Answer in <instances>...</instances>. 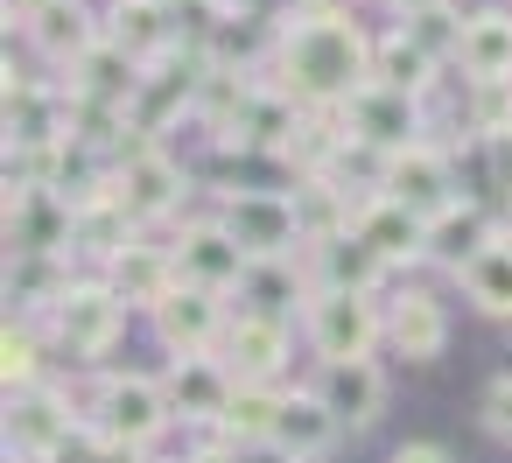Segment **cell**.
<instances>
[{"mask_svg": "<svg viewBox=\"0 0 512 463\" xmlns=\"http://www.w3.org/2000/svg\"><path fill=\"white\" fill-rule=\"evenodd\" d=\"M267 71L302 99V106H344L365 78H372V36L337 15L330 0H316V8H295L281 29H274V57Z\"/></svg>", "mask_w": 512, "mask_h": 463, "instance_id": "cell-1", "label": "cell"}, {"mask_svg": "<svg viewBox=\"0 0 512 463\" xmlns=\"http://www.w3.org/2000/svg\"><path fill=\"white\" fill-rule=\"evenodd\" d=\"M176 421V400L162 379H141V372H113L92 386L85 400V442L106 449V456H134L148 442H162V428Z\"/></svg>", "mask_w": 512, "mask_h": 463, "instance_id": "cell-2", "label": "cell"}, {"mask_svg": "<svg viewBox=\"0 0 512 463\" xmlns=\"http://www.w3.org/2000/svg\"><path fill=\"white\" fill-rule=\"evenodd\" d=\"M113 190H120V204H127L141 225H162V218H176V211H183L190 176H183V162L162 148V134L127 127V141L113 148Z\"/></svg>", "mask_w": 512, "mask_h": 463, "instance_id": "cell-3", "label": "cell"}, {"mask_svg": "<svg viewBox=\"0 0 512 463\" xmlns=\"http://www.w3.org/2000/svg\"><path fill=\"white\" fill-rule=\"evenodd\" d=\"M43 330H50V344L64 351V358H106L113 344H120V330H127V302H120V288L99 274V281H71L57 302H50V316H43Z\"/></svg>", "mask_w": 512, "mask_h": 463, "instance_id": "cell-4", "label": "cell"}, {"mask_svg": "<svg viewBox=\"0 0 512 463\" xmlns=\"http://www.w3.org/2000/svg\"><path fill=\"white\" fill-rule=\"evenodd\" d=\"M302 337L316 358H358V351L386 344V309L372 302V288H309Z\"/></svg>", "mask_w": 512, "mask_h": 463, "instance_id": "cell-5", "label": "cell"}, {"mask_svg": "<svg viewBox=\"0 0 512 463\" xmlns=\"http://www.w3.org/2000/svg\"><path fill=\"white\" fill-rule=\"evenodd\" d=\"M344 127H351V148H365V155H400V148H414L421 141V127H428V113H421V92H400V85H386V78H365L344 106Z\"/></svg>", "mask_w": 512, "mask_h": 463, "instance_id": "cell-6", "label": "cell"}, {"mask_svg": "<svg viewBox=\"0 0 512 463\" xmlns=\"http://www.w3.org/2000/svg\"><path fill=\"white\" fill-rule=\"evenodd\" d=\"M218 218H225V232H232L253 260H281V253H302V246H309L302 204H295L288 190H225V197H218Z\"/></svg>", "mask_w": 512, "mask_h": 463, "instance_id": "cell-7", "label": "cell"}, {"mask_svg": "<svg viewBox=\"0 0 512 463\" xmlns=\"http://www.w3.org/2000/svg\"><path fill=\"white\" fill-rule=\"evenodd\" d=\"M8 239L15 253H78V204L50 176L8 183Z\"/></svg>", "mask_w": 512, "mask_h": 463, "instance_id": "cell-8", "label": "cell"}, {"mask_svg": "<svg viewBox=\"0 0 512 463\" xmlns=\"http://www.w3.org/2000/svg\"><path fill=\"white\" fill-rule=\"evenodd\" d=\"M85 435V407H71L57 386H15L8 393V456H57Z\"/></svg>", "mask_w": 512, "mask_h": 463, "instance_id": "cell-9", "label": "cell"}, {"mask_svg": "<svg viewBox=\"0 0 512 463\" xmlns=\"http://www.w3.org/2000/svg\"><path fill=\"white\" fill-rule=\"evenodd\" d=\"M148 316H155V337H162L169 358L176 351H218L225 344V323H232L225 288H197V281H176Z\"/></svg>", "mask_w": 512, "mask_h": 463, "instance_id": "cell-10", "label": "cell"}, {"mask_svg": "<svg viewBox=\"0 0 512 463\" xmlns=\"http://www.w3.org/2000/svg\"><path fill=\"white\" fill-rule=\"evenodd\" d=\"M162 386L176 400V421L204 428V421H225V407L239 393V372L225 365V351H176L169 372H162Z\"/></svg>", "mask_w": 512, "mask_h": 463, "instance_id": "cell-11", "label": "cell"}, {"mask_svg": "<svg viewBox=\"0 0 512 463\" xmlns=\"http://www.w3.org/2000/svg\"><path fill=\"white\" fill-rule=\"evenodd\" d=\"M197 78H204V57H197V50H162V57L141 71L134 127H141V134H169L183 113H197Z\"/></svg>", "mask_w": 512, "mask_h": 463, "instance_id": "cell-12", "label": "cell"}, {"mask_svg": "<svg viewBox=\"0 0 512 463\" xmlns=\"http://www.w3.org/2000/svg\"><path fill=\"white\" fill-rule=\"evenodd\" d=\"M71 141V85H29L8 71V148L57 155Z\"/></svg>", "mask_w": 512, "mask_h": 463, "instance_id": "cell-13", "label": "cell"}, {"mask_svg": "<svg viewBox=\"0 0 512 463\" xmlns=\"http://www.w3.org/2000/svg\"><path fill=\"white\" fill-rule=\"evenodd\" d=\"M302 113H309V106H302L281 78H260V85H253V99H246V113L218 134V148H232V155H281V148L295 141Z\"/></svg>", "mask_w": 512, "mask_h": 463, "instance_id": "cell-14", "label": "cell"}, {"mask_svg": "<svg viewBox=\"0 0 512 463\" xmlns=\"http://www.w3.org/2000/svg\"><path fill=\"white\" fill-rule=\"evenodd\" d=\"M351 232H358V239L386 260V267H414V260L428 253V211H414V204H407V197H393V190L358 197Z\"/></svg>", "mask_w": 512, "mask_h": 463, "instance_id": "cell-15", "label": "cell"}, {"mask_svg": "<svg viewBox=\"0 0 512 463\" xmlns=\"http://www.w3.org/2000/svg\"><path fill=\"white\" fill-rule=\"evenodd\" d=\"M169 246H176L183 281H197V288H225V295H232V288L246 281V267H253V253L225 232V218H218V211H211V218H190Z\"/></svg>", "mask_w": 512, "mask_h": 463, "instance_id": "cell-16", "label": "cell"}, {"mask_svg": "<svg viewBox=\"0 0 512 463\" xmlns=\"http://www.w3.org/2000/svg\"><path fill=\"white\" fill-rule=\"evenodd\" d=\"M337 435H344V421H337V407H330L316 386H288V393L274 400V428H267V449H274V456L309 463V456H330Z\"/></svg>", "mask_w": 512, "mask_h": 463, "instance_id": "cell-17", "label": "cell"}, {"mask_svg": "<svg viewBox=\"0 0 512 463\" xmlns=\"http://www.w3.org/2000/svg\"><path fill=\"white\" fill-rule=\"evenodd\" d=\"M106 281L120 288V302L127 309H155L176 281H183V267H176V246L169 239H120L113 253H106Z\"/></svg>", "mask_w": 512, "mask_h": 463, "instance_id": "cell-18", "label": "cell"}, {"mask_svg": "<svg viewBox=\"0 0 512 463\" xmlns=\"http://www.w3.org/2000/svg\"><path fill=\"white\" fill-rule=\"evenodd\" d=\"M225 365L239 372V379H281L288 372V316H274V309H232V323H225Z\"/></svg>", "mask_w": 512, "mask_h": 463, "instance_id": "cell-19", "label": "cell"}, {"mask_svg": "<svg viewBox=\"0 0 512 463\" xmlns=\"http://www.w3.org/2000/svg\"><path fill=\"white\" fill-rule=\"evenodd\" d=\"M141 71H148V64H141L127 43L99 36L85 57H71V64H64V85H71V99H99V106H127V113H134Z\"/></svg>", "mask_w": 512, "mask_h": 463, "instance_id": "cell-20", "label": "cell"}, {"mask_svg": "<svg viewBox=\"0 0 512 463\" xmlns=\"http://www.w3.org/2000/svg\"><path fill=\"white\" fill-rule=\"evenodd\" d=\"M442 344H449V309L428 288H393L386 295V351L407 365H428V358H442Z\"/></svg>", "mask_w": 512, "mask_h": 463, "instance_id": "cell-21", "label": "cell"}, {"mask_svg": "<svg viewBox=\"0 0 512 463\" xmlns=\"http://www.w3.org/2000/svg\"><path fill=\"white\" fill-rule=\"evenodd\" d=\"M316 393L337 407V421H344V428H372V421L386 414V372H379V358H372V351H358V358H323Z\"/></svg>", "mask_w": 512, "mask_h": 463, "instance_id": "cell-22", "label": "cell"}, {"mask_svg": "<svg viewBox=\"0 0 512 463\" xmlns=\"http://www.w3.org/2000/svg\"><path fill=\"white\" fill-rule=\"evenodd\" d=\"M302 267H309V288H372L379 295V281H386V260L351 225L344 232H316L302 246Z\"/></svg>", "mask_w": 512, "mask_h": 463, "instance_id": "cell-23", "label": "cell"}, {"mask_svg": "<svg viewBox=\"0 0 512 463\" xmlns=\"http://www.w3.org/2000/svg\"><path fill=\"white\" fill-rule=\"evenodd\" d=\"M379 190L407 197L414 211H442L456 197V169H449V155L435 141H414V148H400V155L379 162Z\"/></svg>", "mask_w": 512, "mask_h": 463, "instance_id": "cell-24", "label": "cell"}, {"mask_svg": "<svg viewBox=\"0 0 512 463\" xmlns=\"http://www.w3.org/2000/svg\"><path fill=\"white\" fill-rule=\"evenodd\" d=\"M491 246V218H484V204H470V197H449L442 211H428V267H442V274H463L477 253Z\"/></svg>", "mask_w": 512, "mask_h": 463, "instance_id": "cell-25", "label": "cell"}, {"mask_svg": "<svg viewBox=\"0 0 512 463\" xmlns=\"http://www.w3.org/2000/svg\"><path fill=\"white\" fill-rule=\"evenodd\" d=\"M22 29H29V43H36L43 64H71V57H85L106 36V15H92L85 0H43Z\"/></svg>", "mask_w": 512, "mask_h": 463, "instance_id": "cell-26", "label": "cell"}, {"mask_svg": "<svg viewBox=\"0 0 512 463\" xmlns=\"http://www.w3.org/2000/svg\"><path fill=\"white\" fill-rule=\"evenodd\" d=\"M456 64H463V85H477V78H512V8H477V15H463Z\"/></svg>", "mask_w": 512, "mask_h": 463, "instance_id": "cell-27", "label": "cell"}, {"mask_svg": "<svg viewBox=\"0 0 512 463\" xmlns=\"http://www.w3.org/2000/svg\"><path fill=\"white\" fill-rule=\"evenodd\" d=\"M442 64H449V57H435L407 22H400L393 36H379V43H372V78H386V85H400V92H421V99L435 92Z\"/></svg>", "mask_w": 512, "mask_h": 463, "instance_id": "cell-28", "label": "cell"}, {"mask_svg": "<svg viewBox=\"0 0 512 463\" xmlns=\"http://www.w3.org/2000/svg\"><path fill=\"white\" fill-rule=\"evenodd\" d=\"M106 36H113V43H127L141 64H155L162 50H176L169 0H113V8H106Z\"/></svg>", "mask_w": 512, "mask_h": 463, "instance_id": "cell-29", "label": "cell"}, {"mask_svg": "<svg viewBox=\"0 0 512 463\" xmlns=\"http://www.w3.org/2000/svg\"><path fill=\"white\" fill-rule=\"evenodd\" d=\"M456 281H463L470 309H484V316L512 323V239H505V232H491V246H484Z\"/></svg>", "mask_w": 512, "mask_h": 463, "instance_id": "cell-30", "label": "cell"}, {"mask_svg": "<svg viewBox=\"0 0 512 463\" xmlns=\"http://www.w3.org/2000/svg\"><path fill=\"white\" fill-rule=\"evenodd\" d=\"M78 274L64 267V253H15L8 260V302H22L29 316H50V302L71 288Z\"/></svg>", "mask_w": 512, "mask_h": 463, "instance_id": "cell-31", "label": "cell"}, {"mask_svg": "<svg viewBox=\"0 0 512 463\" xmlns=\"http://www.w3.org/2000/svg\"><path fill=\"white\" fill-rule=\"evenodd\" d=\"M239 295H246V309H274V316H288L295 302H309V267H295V253H281V260H253L246 281H239Z\"/></svg>", "mask_w": 512, "mask_h": 463, "instance_id": "cell-32", "label": "cell"}, {"mask_svg": "<svg viewBox=\"0 0 512 463\" xmlns=\"http://www.w3.org/2000/svg\"><path fill=\"white\" fill-rule=\"evenodd\" d=\"M274 386L267 379H239V393H232V407H225V428L239 435V449H267V428H274Z\"/></svg>", "mask_w": 512, "mask_h": 463, "instance_id": "cell-33", "label": "cell"}, {"mask_svg": "<svg viewBox=\"0 0 512 463\" xmlns=\"http://www.w3.org/2000/svg\"><path fill=\"white\" fill-rule=\"evenodd\" d=\"M225 15H232V0H169V29H176V50H197V57H211V43H218V29H225Z\"/></svg>", "mask_w": 512, "mask_h": 463, "instance_id": "cell-34", "label": "cell"}, {"mask_svg": "<svg viewBox=\"0 0 512 463\" xmlns=\"http://www.w3.org/2000/svg\"><path fill=\"white\" fill-rule=\"evenodd\" d=\"M36 365H43L36 323H8V337H0V379H8V393L15 386H36Z\"/></svg>", "mask_w": 512, "mask_h": 463, "instance_id": "cell-35", "label": "cell"}, {"mask_svg": "<svg viewBox=\"0 0 512 463\" xmlns=\"http://www.w3.org/2000/svg\"><path fill=\"white\" fill-rule=\"evenodd\" d=\"M484 428H491V435H498V442L512 449V372L484 386Z\"/></svg>", "mask_w": 512, "mask_h": 463, "instance_id": "cell-36", "label": "cell"}, {"mask_svg": "<svg viewBox=\"0 0 512 463\" xmlns=\"http://www.w3.org/2000/svg\"><path fill=\"white\" fill-rule=\"evenodd\" d=\"M484 155H491L498 190H512V127H491V134H484Z\"/></svg>", "mask_w": 512, "mask_h": 463, "instance_id": "cell-37", "label": "cell"}, {"mask_svg": "<svg viewBox=\"0 0 512 463\" xmlns=\"http://www.w3.org/2000/svg\"><path fill=\"white\" fill-rule=\"evenodd\" d=\"M449 449L442 442H400V463H442Z\"/></svg>", "mask_w": 512, "mask_h": 463, "instance_id": "cell-38", "label": "cell"}]
</instances>
